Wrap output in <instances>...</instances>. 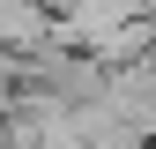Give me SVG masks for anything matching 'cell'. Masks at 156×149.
I'll use <instances>...</instances> for the list:
<instances>
[{
    "label": "cell",
    "instance_id": "6da1fadb",
    "mask_svg": "<svg viewBox=\"0 0 156 149\" xmlns=\"http://www.w3.org/2000/svg\"><path fill=\"white\" fill-rule=\"evenodd\" d=\"M52 37H60V15L45 8V0H0V45L8 52H45Z\"/></svg>",
    "mask_w": 156,
    "mask_h": 149
},
{
    "label": "cell",
    "instance_id": "7a4b0ae2",
    "mask_svg": "<svg viewBox=\"0 0 156 149\" xmlns=\"http://www.w3.org/2000/svg\"><path fill=\"white\" fill-rule=\"evenodd\" d=\"M15 97H23V52H8V45H0V112H8Z\"/></svg>",
    "mask_w": 156,
    "mask_h": 149
},
{
    "label": "cell",
    "instance_id": "3957f363",
    "mask_svg": "<svg viewBox=\"0 0 156 149\" xmlns=\"http://www.w3.org/2000/svg\"><path fill=\"white\" fill-rule=\"evenodd\" d=\"M45 8H52V15H67V8H82V0H45Z\"/></svg>",
    "mask_w": 156,
    "mask_h": 149
}]
</instances>
